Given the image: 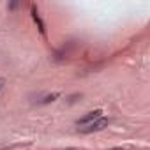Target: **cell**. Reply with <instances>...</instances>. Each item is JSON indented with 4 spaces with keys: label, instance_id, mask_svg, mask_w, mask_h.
I'll return each instance as SVG.
<instances>
[{
    "label": "cell",
    "instance_id": "obj_8",
    "mask_svg": "<svg viewBox=\"0 0 150 150\" xmlns=\"http://www.w3.org/2000/svg\"><path fill=\"white\" fill-rule=\"evenodd\" d=\"M69 150H74V148H69Z\"/></svg>",
    "mask_w": 150,
    "mask_h": 150
},
{
    "label": "cell",
    "instance_id": "obj_1",
    "mask_svg": "<svg viewBox=\"0 0 150 150\" xmlns=\"http://www.w3.org/2000/svg\"><path fill=\"white\" fill-rule=\"evenodd\" d=\"M108 125H110V118L99 117L97 120H94V122H90V124H87V125H83V127H78V129H80V132H83V134H90V132L103 131V129L108 127Z\"/></svg>",
    "mask_w": 150,
    "mask_h": 150
},
{
    "label": "cell",
    "instance_id": "obj_4",
    "mask_svg": "<svg viewBox=\"0 0 150 150\" xmlns=\"http://www.w3.org/2000/svg\"><path fill=\"white\" fill-rule=\"evenodd\" d=\"M58 97H60V94H58V92H55V94H50V96H44V97H42V99H39L37 103H39V104H50V103H53V101H57Z\"/></svg>",
    "mask_w": 150,
    "mask_h": 150
},
{
    "label": "cell",
    "instance_id": "obj_6",
    "mask_svg": "<svg viewBox=\"0 0 150 150\" xmlns=\"http://www.w3.org/2000/svg\"><path fill=\"white\" fill-rule=\"evenodd\" d=\"M4 85H6V78H0V90L4 88Z\"/></svg>",
    "mask_w": 150,
    "mask_h": 150
},
{
    "label": "cell",
    "instance_id": "obj_3",
    "mask_svg": "<svg viewBox=\"0 0 150 150\" xmlns=\"http://www.w3.org/2000/svg\"><path fill=\"white\" fill-rule=\"evenodd\" d=\"M30 14H32L34 21L37 23V27H39V32H41L42 35H46V25H44V21L41 20V16H39V11H37V7H35L34 4L30 6Z\"/></svg>",
    "mask_w": 150,
    "mask_h": 150
},
{
    "label": "cell",
    "instance_id": "obj_2",
    "mask_svg": "<svg viewBox=\"0 0 150 150\" xmlns=\"http://www.w3.org/2000/svg\"><path fill=\"white\" fill-rule=\"evenodd\" d=\"M99 117H103V110H94V111H88L85 117H81V118H78V120H76V125L83 127V125H87V124H90V122L97 120Z\"/></svg>",
    "mask_w": 150,
    "mask_h": 150
},
{
    "label": "cell",
    "instance_id": "obj_7",
    "mask_svg": "<svg viewBox=\"0 0 150 150\" xmlns=\"http://www.w3.org/2000/svg\"><path fill=\"white\" fill-rule=\"evenodd\" d=\"M110 150H124L122 146H115V148H110Z\"/></svg>",
    "mask_w": 150,
    "mask_h": 150
},
{
    "label": "cell",
    "instance_id": "obj_5",
    "mask_svg": "<svg viewBox=\"0 0 150 150\" xmlns=\"http://www.w3.org/2000/svg\"><path fill=\"white\" fill-rule=\"evenodd\" d=\"M18 7H20V2H11V4H7V9H11V11L18 9Z\"/></svg>",
    "mask_w": 150,
    "mask_h": 150
}]
</instances>
